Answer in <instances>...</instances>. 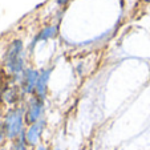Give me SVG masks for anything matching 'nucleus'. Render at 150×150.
<instances>
[{"instance_id":"f257e3e1","label":"nucleus","mask_w":150,"mask_h":150,"mask_svg":"<svg viewBox=\"0 0 150 150\" xmlns=\"http://www.w3.org/2000/svg\"><path fill=\"white\" fill-rule=\"evenodd\" d=\"M6 65L12 73H19L23 69V44L16 40L9 45L6 54Z\"/></svg>"},{"instance_id":"f03ea898","label":"nucleus","mask_w":150,"mask_h":150,"mask_svg":"<svg viewBox=\"0 0 150 150\" xmlns=\"http://www.w3.org/2000/svg\"><path fill=\"white\" fill-rule=\"evenodd\" d=\"M23 129V114L21 110H12L8 113L6 118V130L7 136L9 138H15L17 134H20Z\"/></svg>"},{"instance_id":"7ed1b4c3","label":"nucleus","mask_w":150,"mask_h":150,"mask_svg":"<svg viewBox=\"0 0 150 150\" xmlns=\"http://www.w3.org/2000/svg\"><path fill=\"white\" fill-rule=\"evenodd\" d=\"M41 110H42V102L40 98H33L29 104V108H28V113H27V118H28L29 122L35 124L39 120L40 114H41Z\"/></svg>"},{"instance_id":"20e7f679","label":"nucleus","mask_w":150,"mask_h":150,"mask_svg":"<svg viewBox=\"0 0 150 150\" xmlns=\"http://www.w3.org/2000/svg\"><path fill=\"white\" fill-rule=\"evenodd\" d=\"M42 125H44L42 121H39L32 124V126L29 127V130L27 132V136H25V139L29 145H36L39 142L41 132H42Z\"/></svg>"},{"instance_id":"39448f33","label":"nucleus","mask_w":150,"mask_h":150,"mask_svg":"<svg viewBox=\"0 0 150 150\" xmlns=\"http://www.w3.org/2000/svg\"><path fill=\"white\" fill-rule=\"evenodd\" d=\"M49 74H51V71H49V69H47V71H42L41 74L39 76V80H37L36 93H37V97H39L40 100L45 97L47 85H48V80H49Z\"/></svg>"},{"instance_id":"423d86ee","label":"nucleus","mask_w":150,"mask_h":150,"mask_svg":"<svg viewBox=\"0 0 150 150\" xmlns=\"http://www.w3.org/2000/svg\"><path fill=\"white\" fill-rule=\"evenodd\" d=\"M37 80H39V73H37L36 71L28 69L23 76V88H24V91L25 92L33 91V88H36Z\"/></svg>"},{"instance_id":"0eeeda50","label":"nucleus","mask_w":150,"mask_h":150,"mask_svg":"<svg viewBox=\"0 0 150 150\" xmlns=\"http://www.w3.org/2000/svg\"><path fill=\"white\" fill-rule=\"evenodd\" d=\"M57 33V27L56 25H51V27H47L44 28L40 35L36 37V40H45V39H49V37H54Z\"/></svg>"},{"instance_id":"6e6552de","label":"nucleus","mask_w":150,"mask_h":150,"mask_svg":"<svg viewBox=\"0 0 150 150\" xmlns=\"http://www.w3.org/2000/svg\"><path fill=\"white\" fill-rule=\"evenodd\" d=\"M15 150H25V144H24V139H20V141L17 142Z\"/></svg>"},{"instance_id":"1a4fd4ad","label":"nucleus","mask_w":150,"mask_h":150,"mask_svg":"<svg viewBox=\"0 0 150 150\" xmlns=\"http://www.w3.org/2000/svg\"><path fill=\"white\" fill-rule=\"evenodd\" d=\"M67 1H68V0H59L60 4H64V3H67Z\"/></svg>"},{"instance_id":"9d476101","label":"nucleus","mask_w":150,"mask_h":150,"mask_svg":"<svg viewBox=\"0 0 150 150\" xmlns=\"http://www.w3.org/2000/svg\"><path fill=\"white\" fill-rule=\"evenodd\" d=\"M36 150H47V147H44V146H40L39 149H36Z\"/></svg>"},{"instance_id":"9b49d317","label":"nucleus","mask_w":150,"mask_h":150,"mask_svg":"<svg viewBox=\"0 0 150 150\" xmlns=\"http://www.w3.org/2000/svg\"><path fill=\"white\" fill-rule=\"evenodd\" d=\"M145 1H149V3H150V0H145Z\"/></svg>"},{"instance_id":"f8f14e48","label":"nucleus","mask_w":150,"mask_h":150,"mask_svg":"<svg viewBox=\"0 0 150 150\" xmlns=\"http://www.w3.org/2000/svg\"><path fill=\"white\" fill-rule=\"evenodd\" d=\"M56 150H60V149H56Z\"/></svg>"}]
</instances>
